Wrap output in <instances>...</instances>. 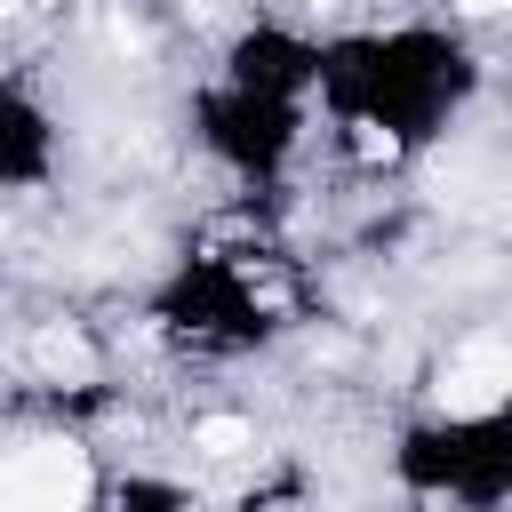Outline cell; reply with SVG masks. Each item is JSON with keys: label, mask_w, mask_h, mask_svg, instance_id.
<instances>
[{"label": "cell", "mask_w": 512, "mask_h": 512, "mask_svg": "<svg viewBox=\"0 0 512 512\" xmlns=\"http://www.w3.org/2000/svg\"><path fill=\"white\" fill-rule=\"evenodd\" d=\"M488 96V56L456 16H376L320 32V136L392 176L448 144Z\"/></svg>", "instance_id": "obj_1"}, {"label": "cell", "mask_w": 512, "mask_h": 512, "mask_svg": "<svg viewBox=\"0 0 512 512\" xmlns=\"http://www.w3.org/2000/svg\"><path fill=\"white\" fill-rule=\"evenodd\" d=\"M144 328L184 360H248L296 328V296L264 248H184L144 288Z\"/></svg>", "instance_id": "obj_2"}, {"label": "cell", "mask_w": 512, "mask_h": 512, "mask_svg": "<svg viewBox=\"0 0 512 512\" xmlns=\"http://www.w3.org/2000/svg\"><path fill=\"white\" fill-rule=\"evenodd\" d=\"M384 480L408 504H464V512L512 504V392L400 416L384 440Z\"/></svg>", "instance_id": "obj_3"}, {"label": "cell", "mask_w": 512, "mask_h": 512, "mask_svg": "<svg viewBox=\"0 0 512 512\" xmlns=\"http://www.w3.org/2000/svg\"><path fill=\"white\" fill-rule=\"evenodd\" d=\"M184 136L192 152L232 184V192H288V176L304 168L312 136H320V104L312 96H280V88H256V80H232V72H200L184 88Z\"/></svg>", "instance_id": "obj_4"}, {"label": "cell", "mask_w": 512, "mask_h": 512, "mask_svg": "<svg viewBox=\"0 0 512 512\" xmlns=\"http://www.w3.org/2000/svg\"><path fill=\"white\" fill-rule=\"evenodd\" d=\"M64 176V112L48 104V88L16 64L0 80V192L8 200H40Z\"/></svg>", "instance_id": "obj_5"}, {"label": "cell", "mask_w": 512, "mask_h": 512, "mask_svg": "<svg viewBox=\"0 0 512 512\" xmlns=\"http://www.w3.org/2000/svg\"><path fill=\"white\" fill-rule=\"evenodd\" d=\"M88 504H112V512H152V504H200V480L184 472H112L88 488Z\"/></svg>", "instance_id": "obj_6"}]
</instances>
